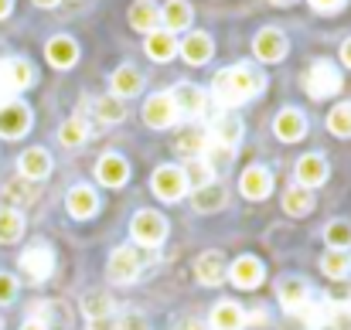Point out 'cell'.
Instances as JSON below:
<instances>
[{
  "label": "cell",
  "mask_w": 351,
  "mask_h": 330,
  "mask_svg": "<svg viewBox=\"0 0 351 330\" xmlns=\"http://www.w3.org/2000/svg\"><path fill=\"white\" fill-rule=\"evenodd\" d=\"M266 86L263 72L252 68V65H232V68H222L212 82V92L222 106H239V103H249L259 89Z\"/></svg>",
  "instance_id": "obj_1"
},
{
  "label": "cell",
  "mask_w": 351,
  "mask_h": 330,
  "mask_svg": "<svg viewBox=\"0 0 351 330\" xmlns=\"http://www.w3.org/2000/svg\"><path fill=\"white\" fill-rule=\"evenodd\" d=\"M31 129V110L21 99H0V140H21Z\"/></svg>",
  "instance_id": "obj_2"
},
{
  "label": "cell",
  "mask_w": 351,
  "mask_h": 330,
  "mask_svg": "<svg viewBox=\"0 0 351 330\" xmlns=\"http://www.w3.org/2000/svg\"><path fill=\"white\" fill-rule=\"evenodd\" d=\"M51 269H55V255H51L48 245L34 242V245H27V249L21 252V272H24L31 283H45V279L51 276Z\"/></svg>",
  "instance_id": "obj_3"
},
{
  "label": "cell",
  "mask_w": 351,
  "mask_h": 330,
  "mask_svg": "<svg viewBox=\"0 0 351 330\" xmlns=\"http://www.w3.org/2000/svg\"><path fill=\"white\" fill-rule=\"evenodd\" d=\"M338 86H341V75H338V68L331 62H317L307 72V79H304V89H307L311 99H328V96L338 92Z\"/></svg>",
  "instance_id": "obj_4"
},
{
  "label": "cell",
  "mask_w": 351,
  "mask_h": 330,
  "mask_svg": "<svg viewBox=\"0 0 351 330\" xmlns=\"http://www.w3.org/2000/svg\"><path fill=\"white\" fill-rule=\"evenodd\" d=\"M164 235H167V221L160 218L157 212H140L133 218V238L140 245H160Z\"/></svg>",
  "instance_id": "obj_5"
},
{
  "label": "cell",
  "mask_w": 351,
  "mask_h": 330,
  "mask_svg": "<svg viewBox=\"0 0 351 330\" xmlns=\"http://www.w3.org/2000/svg\"><path fill=\"white\" fill-rule=\"evenodd\" d=\"M0 198H3V208L21 212L24 205H31V201L38 198V184H34V181H24V177H10V181H3Z\"/></svg>",
  "instance_id": "obj_6"
},
{
  "label": "cell",
  "mask_w": 351,
  "mask_h": 330,
  "mask_svg": "<svg viewBox=\"0 0 351 330\" xmlns=\"http://www.w3.org/2000/svg\"><path fill=\"white\" fill-rule=\"evenodd\" d=\"M0 68H3V89H7V96L24 92L34 82V68L24 58H7V62H0Z\"/></svg>",
  "instance_id": "obj_7"
},
{
  "label": "cell",
  "mask_w": 351,
  "mask_h": 330,
  "mask_svg": "<svg viewBox=\"0 0 351 330\" xmlns=\"http://www.w3.org/2000/svg\"><path fill=\"white\" fill-rule=\"evenodd\" d=\"M17 170H21V177L24 181H41V177H48V170H51V157H48V150H41V147H27L24 153H21V160H17Z\"/></svg>",
  "instance_id": "obj_8"
},
{
  "label": "cell",
  "mask_w": 351,
  "mask_h": 330,
  "mask_svg": "<svg viewBox=\"0 0 351 330\" xmlns=\"http://www.w3.org/2000/svg\"><path fill=\"white\" fill-rule=\"evenodd\" d=\"M140 276V255H136V249H117L113 255H110V279L113 283H130V279H136Z\"/></svg>",
  "instance_id": "obj_9"
},
{
  "label": "cell",
  "mask_w": 351,
  "mask_h": 330,
  "mask_svg": "<svg viewBox=\"0 0 351 330\" xmlns=\"http://www.w3.org/2000/svg\"><path fill=\"white\" fill-rule=\"evenodd\" d=\"M184 174H181V167H160L157 174H154V191L164 198V201H174V198H181L184 194Z\"/></svg>",
  "instance_id": "obj_10"
},
{
  "label": "cell",
  "mask_w": 351,
  "mask_h": 330,
  "mask_svg": "<svg viewBox=\"0 0 351 330\" xmlns=\"http://www.w3.org/2000/svg\"><path fill=\"white\" fill-rule=\"evenodd\" d=\"M229 276H232V283L239 290H256V286L263 283V262L252 259V255H242V259H235Z\"/></svg>",
  "instance_id": "obj_11"
},
{
  "label": "cell",
  "mask_w": 351,
  "mask_h": 330,
  "mask_svg": "<svg viewBox=\"0 0 351 330\" xmlns=\"http://www.w3.org/2000/svg\"><path fill=\"white\" fill-rule=\"evenodd\" d=\"M256 55H259L263 62H280V58L287 55V38H283V31H276V27L259 31V34H256Z\"/></svg>",
  "instance_id": "obj_12"
},
{
  "label": "cell",
  "mask_w": 351,
  "mask_h": 330,
  "mask_svg": "<svg viewBox=\"0 0 351 330\" xmlns=\"http://www.w3.org/2000/svg\"><path fill=\"white\" fill-rule=\"evenodd\" d=\"M297 177H300V188H317V184H324L328 181V164L317 157V153H307V157H300V164H297Z\"/></svg>",
  "instance_id": "obj_13"
},
{
  "label": "cell",
  "mask_w": 351,
  "mask_h": 330,
  "mask_svg": "<svg viewBox=\"0 0 351 330\" xmlns=\"http://www.w3.org/2000/svg\"><path fill=\"white\" fill-rule=\"evenodd\" d=\"M195 276H198L205 286H219V283L226 279V259H222L219 252H205V255H198V262H195Z\"/></svg>",
  "instance_id": "obj_14"
},
{
  "label": "cell",
  "mask_w": 351,
  "mask_h": 330,
  "mask_svg": "<svg viewBox=\"0 0 351 330\" xmlns=\"http://www.w3.org/2000/svg\"><path fill=\"white\" fill-rule=\"evenodd\" d=\"M280 303L290 310V314H300L307 303H311V290L304 279H283L280 283Z\"/></svg>",
  "instance_id": "obj_15"
},
{
  "label": "cell",
  "mask_w": 351,
  "mask_h": 330,
  "mask_svg": "<svg viewBox=\"0 0 351 330\" xmlns=\"http://www.w3.org/2000/svg\"><path fill=\"white\" fill-rule=\"evenodd\" d=\"M174 103H171V96H154V99H147V106H143V119H147V126H154V129H164V126H171L174 123Z\"/></svg>",
  "instance_id": "obj_16"
},
{
  "label": "cell",
  "mask_w": 351,
  "mask_h": 330,
  "mask_svg": "<svg viewBox=\"0 0 351 330\" xmlns=\"http://www.w3.org/2000/svg\"><path fill=\"white\" fill-rule=\"evenodd\" d=\"M130 24L136 27V31H157V24H160V7L154 3V0H136L133 7H130Z\"/></svg>",
  "instance_id": "obj_17"
},
{
  "label": "cell",
  "mask_w": 351,
  "mask_h": 330,
  "mask_svg": "<svg viewBox=\"0 0 351 330\" xmlns=\"http://www.w3.org/2000/svg\"><path fill=\"white\" fill-rule=\"evenodd\" d=\"M304 133H307V119H304V112L283 110L280 116H276V136H280V140L293 143V140H300Z\"/></svg>",
  "instance_id": "obj_18"
},
{
  "label": "cell",
  "mask_w": 351,
  "mask_h": 330,
  "mask_svg": "<svg viewBox=\"0 0 351 330\" xmlns=\"http://www.w3.org/2000/svg\"><path fill=\"white\" fill-rule=\"evenodd\" d=\"M96 208H99V198H96L93 188H72L69 191V212H72V218H93Z\"/></svg>",
  "instance_id": "obj_19"
},
{
  "label": "cell",
  "mask_w": 351,
  "mask_h": 330,
  "mask_svg": "<svg viewBox=\"0 0 351 330\" xmlns=\"http://www.w3.org/2000/svg\"><path fill=\"white\" fill-rule=\"evenodd\" d=\"M171 103H174V110L181 112H202L205 110V103H208V96L198 89V86H178L174 92H171Z\"/></svg>",
  "instance_id": "obj_20"
},
{
  "label": "cell",
  "mask_w": 351,
  "mask_h": 330,
  "mask_svg": "<svg viewBox=\"0 0 351 330\" xmlns=\"http://www.w3.org/2000/svg\"><path fill=\"white\" fill-rule=\"evenodd\" d=\"M75 58H79V48H75V41H72V38L58 34V38H51V41H48V62H51L55 68H69Z\"/></svg>",
  "instance_id": "obj_21"
},
{
  "label": "cell",
  "mask_w": 351,
  "mask_h": 330,
  "mask_svg": "<svg viewBox=\"0 0 351 330\" xmlns=\"http://www.w3.org/2000/svg\"><path fill=\"white\" fill-rule=\"evenodd\" d=\"M269 188H273V177H269L263 167H249V170L242 174V194H245V198L259 201V198L269 194Z\"/></svg>",
  "instance_id": "obj_22"
},
{
  "label": "cell",
  "mask_w": 351,
  "mask_h": 330,
  "mask_svg": "<svg viewBox=\"0 0 351 330\" xmlns=\"http://www.w3.org/2000/svg\"><path fill=\"white\" fill-rule=\"evenodd\" d=\"M96 174H99V181H103V184H110V188H119V184L126 181L130 167H126V160H123V157L110 153V157H103V160H99Z\"/></svg>",
  "instance_id": "obj_23"
},
{
  "label": "cell",
  "mask_w": 351,
  "mask_h": 330,
  "mask_svg": "<svg viewBox=\"0 0 351 330\" xmlns=\"http://www.w3.org/2000/svg\"><path fill=\"white\" fill-rule=\"evenodd\" d=\"M239 136H242V126L235 123L232 116H219V119L212 123V140H215V147L229 150V147L239 143Z\"/></svg>",
  "instance_id": "obj_24"
},
{
  "label": "cell",
  "mask_w": 351,
  "mask_h": 330,
  "mask_svg": "<svg viewBox=\"0 0 351 330\" xmlns=\"http://www.w3.org/2000/svg\"><path fill=\"white\" fill-rule=\"evenodd\" d=\"M24 235V215L14 208H0V245H14Z\"/></svg>",
  "instance_id": "obj_25"
},
{
  "label": "cell",
  "mask_w": 351,
  "mask_h": 330,
  "mask_svg": "<svg viewBox=\"0 0 351 330\" xmlns=\"http://www.w3.org/2000/svg\"><path fill=\"white\" fill-rule=\"evenodd\" d=\"M174 51H178V41H174L171 31H150V38H147V55H150V58L167 62Z\"/></svg>",
  "instance_id": "obj_26"
},
{
  "label": "cell",
  "mask_w": 351,
  "mask_h": 330,
  "mask_svg": "<svg viewBox=\"0 0 351 330\" xmlns=\"http://www.w3.org/2000/svg\"><path fill=\"white\" fill-rule=\"evenodd\" d=\"M140 86H143V79H140V72L133 65H123V68L113 72V92H117V99L119 96H136Z\"/></svg>",
  "instance_id": "obj_27"
},
{
  "label": "cell",
  "mask_w": 351,
  "mask_h": 330,
  "mask_svg": "<svg viewBox=\"0 0 351 330\" xmlns=\"http://www.w3.org/2000/svg\"><path fill=\"white\" fill-rule=\"evenodd\" d=\"M160 21L167 24V31L174 34V31H181V27H188L191 24V7L184 3V0H171L164 10H160Z\"/></svg>",
  "instance_id": "obj_28"
},
{
  "label": "cell",
  "mask_w": 351,
  "mask_h": 330,
  "mask_svg": "<svg viewBox=\"0 0 351 330\" xmlns=\"http://www.w3.org/2000/svg\"><path fill=\"white\" fill-rule=\"evenodd\" d=\"M181 51H184V58H188L191 65H202V62L212 58V38H208V34H191V38L181 45Z\"/></svg>",
  "instance_id": "obj_29"
},
{
  "label": "cell",
  "mask_w": 351,
  "mask_h": 330,
  "mask_svg": "<svg viewBox=\"0 0 351 330\" xmlns=\"http://www.w3.org/2000/svg\"><path fill=\"white\" fill-rule=\"evenodd\" d=\"M226 205V188L222 184H205L195 191V208L198 212H219Z\"/></svg>",
  "instance_id": "obj_30"
},
{
  "label": "cell",
  "mask_w": 351,
  "mask_h": 330,
  "mask_svg": "<svg viewBox=\"0 0 351 330\" xmlns=\"http://www.w3.org/2000/svg\"><path fill=\"white\" fill-rule=\"evenodd\" d=\"M242 324H245V317L235 303H219L215 314H212V327L215 330H242Z\"/></svg>",
  "instance_id": "obj_31"
},
{
  "label": "cell",
  "mask_w": 351,
  "mask_h": 330,
  "mask_svg": "<svg viewBox=\"0 0 351 330\" xmlns=\"http://www.w3.org/2000/svg\"><path fill=\"white\" fill-rule=\"evenodd\" d=\"M34 320H38L45 330H65L69 327V317H65L62 303H51V300L38 307V317H34Z\"/></svg>",
  "instance_id": "obj_32"
},
{
  "label": "cell",
  "mask_w": 351,
  "mask_h": 330,
  "mask_svg": "<svg viewBox=\"0 0 351 330\" xmlns=\"http://www.w3.org/2000/svg\"><path fill=\"white\" fill-rule=\"evenodd\" d=\"M181 174H184V184H195V191H198V188H205V184L212 181V174H215V170H212V164H208V160L191 157V164H188Z\"/></svg>",
  "instance_id": "obj_33"
},
{
  "label": "cell",
  "mask_w": 351,
  "mask_h": 330,
  "mask_svg": "<svg viewBox=\"0 0 351 330\" xmlns=\"http://www.w3.org/2000/svg\"><path fill=\"white\" fill-rule=\"evenodd\" d=\"M311 205H314V198H311V191L300 188V184L290 188V191L283 194V208H287V215H307Z\"/></svg>",
  "instance_id": "obj_34"
},
{
  "label": "cell",
  "mask_w": 351,
  "mask_h": 330,
  "mask_svg": "<svg viewBox=\"0 0 351 330\" xmlns=\"http://www.w3.org/2000/svg\"><path fill=\"white\" fill-rule=\"evenodd\" d=\"M82 310H86L89 320H106L113 314V303H110L106 293H86L82 296Z\"/></svg>",
  "instance_id": "obj_35"
},
{
  "label": "cell",
  "mask_w": 351,
  "mask_h": 330,
  "mask_svg": "<svg viewBox=\"0 0 351 330\" xmlns=\"http://www.w3.org/2000/svg\"><path fill=\"white\" fill-rule=\"evenodd\" d=\"M324 272L331 276V279H341V276H348L351 272V255L348 252H341V249H331L328 255H324Z\"/></svg>",
  "instance_id": "obj_36"
},
{
  "label": "cell",
  "mask_w": 351,
  "mask_h": 330,
  "mask_svg": "<svg viewBox=\"0 0 351 330\" xmlns=\"http://www.w3.org/2000/svg\"><path fill=\"white\" fill-rule=\"evenodd\" d=\"M86 133H89V129H86V119H82V116H72V119L62 126L58 140H62L65 147H82V143H86Z\"/></svg>",
  "instance_id": "obj_37"
},
{
  "label": "cell",
  "mask_w": 351,
  "mask_h": 330,
  "mask_svg": "<svg viewBox=\"0 0 351 330\" xmlns=\"http://www.w3.org/2000/svg\"><path fill=\"white\" fill-rule=\"evenodd\" d=\"M178 150H181V153H188V157H198L202 150H208V140H205V133H202V129H188V133H181V136H178Z\"/></svg>",
  "instance_id": "obj_38"
},
{
  "label": "cell",
  "mask_w": 351,
  "mask_h": 330,
  "mask_svg": "<svg viewBox=\"0 0 351 330\" xmlns=\"http://www.w3.org/2000/svg\"><path fill=\"white\" fill-rule=\"evenodd\" d=\"M123 99H117V96H106V99H99L96 103V119L99 123H119L123 119Z\"/></svg>",
  "instance_id": "obj_39"
},
{
  "label": "cell",
  "mask_w": 351,
  "mask_h": 330,
  "mask_svg": "<svg viewBox=\"0 0 351 330\" xmlns=\"http://www.w3.org/2000/svg\"><path fill=\"white\" fill-rule=\"evenodd\" d=\"M324 238H328L331 249H341V252H345V249L351 245V225L348 221H331L328 231H324Z\"/></svg>",
  "instance_id": "obj_40"
},
{
  "label": "cell",
  "mask_w": 351,
  "mask_h": 330,
  "mask_svg": "<svg viewBox=\"0 0 351 330\" xmlns=\"http://www.w3.org/2000/svg\"><path fill=\"white\" fill-rule=\"evenodd\" d=\"M328 126H331V133L335 136H351V103L345 106H338V110L328 116Z\"/></svg>",
  "instance_id": "obj_41"
},
{
  "label": "cell",
  "mask_w": 351,
  "mask_h": 330,
  "mask_svg": "<svg viewBox=\"0 0 351 330\" xmlns=\"http://www.w3.org/2000/svg\"><path fill=\"white\" fill-rule=\"evenodd\" d=\"M14 300H17V276H10V272L0 269V307H7Z\"/></svg>",
  "instance_id": "obj_42"
},
{
  "label": "cell",
  "mask_w": 351,
  "mask_h": 330,
  "mask_svg": "<svg viewBox=\"0 0 351 330\" xmlns=\"http://www.w3.org/2000/svg\"><path fill=\"white\" fill-rule=\"evenodd\" d=\"M117 330H150V324H147V317H140V314H126V317L119 320Z\"/></svg>",
  "instance_id": "obj_43"
},
{
  "label": "cell",
  "mask_w": 351,
  "mask_h": 330,
  "mask_svg": "<svg viewBox=\"0 0 351 330\" xmlns=\"http://www.w3.org/2000/svg\"><path fill=\"white\" fill-rule=\"evenodd\" d=\"M311 3H314L317 10H338V7H341L345 0H311Z\"/></svg>",
  "instance_id": "obj_44"
},
{
  "label": "cell",
  "mask_w": 351,
  "mask_h": 330,
  "mask_svg": "<svg viewBox=\"0 0 351 330\" xmlns=\"http://www.w3.org/2000/svg\"><path fill=\"white\" fill-rule=\"evenodd\" d=\"M10 10H14V0H0V21H7Z\"/></svg>",
  "instance_id": "obj_45"
},
{
  "label": "cell",
  "mask_w": 351,
  "mask_h": 330,
  "mask_svg": "<svg viewBox=\"0 0 351 330\" xmlns=\"http://www.w3.org/2000/svg\"><path fill=\"white\" fill-rule=\"evenodd\" d=\"M89 330H113V324H110V317H106V320H93Z\"/></svg>",
  "instance_id": "obj_46"
},
{
  "label": "cell",
  "mask_w": 351,
  "mask_h": 330,
  "mask_svg": "<svg viewBox=\"0 0 351 330\" xmlns=\"http://www.w3.org/2000/svg\"><path fill=\"white\" fill-rule=\"evenodd\" d=\"M341 58H345V65L351 68V38L345 41V48H341Z\"/></svg>",
  "instance_id": "obj_47"
},
{
  "label": "cell",
  "mask_w": 351,
  "mask_h": 330,
  "mask_svg": "<svg viewBox=\"0 0 351 330\" xmlns=\"http://www.w3.org/2000/svg\"><path fill=\"white\" fill-rule=\"evenodd\" d=\"M181 330H208L205 324H198V320H188V324H181Z\"/></svg>",
  "instance_id": "obj_48"
},
{
  "label": "cell",
  "mask_w": 351,
  "mask_h": 330,
  "mask_svg": "<svg viewBox=\"0 0 351 330\" xmlns=\"http://www.w3.org/2000/svg\"><path fill=\"white\" fill-rule=\"evenodd\" d=\"M21 330H45V327H41L38 320H27V324H24V327H21Z\"/></svg>",
  "instance_id": "obj_49"
},
{
  "label": "cell",
  "mask_w": 351,
  "mask_h": 330,
  "mask_svg": "<svg viewBox=\"0 0 351 330\" xmlns=\"http://www.w3.org/2000/svg\"><path fill=\"white\" fill-rule=\"evenodd\" d=\"M34 3H38V7H55L58 0H34Z\"/></svg>",
  "instance_id": "obj_50"
},
{
  "label": "cell",
  "mask_w": 351,
  "mask_h": 330,
  "mask_svg": "<svg viewBox=\"0 0 351 330\" xmlns=\"http://www.w3.org/2000/svg\"><path fill=\"white\" fill-rule=\"evenodd\" d=\"M273 3H290V0H273Z\"/></svg>",
  "instance_id": "obj_51"
},
{
  "label": "cell",
  "mask_w": 351,
  "mask_h": 330,
  "mask_svg": "<svg viewBox=\"0 0 351 330\" xmlns=\"http://www.w3.org/2000/svg\"><path fill=\"white\" fill-rule=\"evenodd\" d=\"M0 330H3V317H0Z\"/></svg>",
  "instance_id": "obj_52"
}]
</instances>
